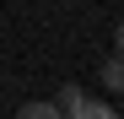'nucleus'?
I'll use <instances>...</instances> for the list:
<instances>
[{
    "label": "nucleus",
    "mask_w": 124,
    "mask_h": 119,
    "mask_svg": "<svg viewBox=\"0 0 124 119\" xmlns=\"http://www.w3.org/2000/svg\"><path fill=\"white\" fill-rule=\"evenodd\" d=\"M97 81L108 87V92H124V54H113V60H102V70H97Z\"/></svg>",
    "instance_id": "obj_2"
},
{
    "label": "nucleus",
    "mask_w": 124,
    "mask_h": 119,
    "mask_svg": "<svg viewBox=\"0 0 124 119\" xmlns=\"http://www.w3.org/2000/svg\"><path fill=\"white\" fill-rule=\"evenodd\" d=\"M113 54H124V22L113 27Z\"/></svg>",
    "instance_id": "obj_4"
},
{
    "label": "nucleus",
    "mask_w": 124,
    "mask_h": 119,
    "mask_svg": "<svg viewBox=\"0 0 124 119\" xmlns=\"http://www.w3.org/2000/svg\"><path fill=\"white\" fill-rule=\"evenodd\" d=\"M16 114H22V119H59V108H54V97H32V103H22Z\"/></svg>",
    "instance_id": "obj_3"
},
{
    "label": "nucleus",
    "mask_w": 124,
    "mask_h": 119,
    "mask_svg": "<svg viewBox=\"0 0 124 119\" xmlns=\"http://www.w3.org/2000/svg\"><path fill=\"white\" fill-rule=\"evenodd\" d=\"M54 108H59V119H86V92H81L76 81H65L59 97H54Z\"/></svg>",
    "instance_id": "obj_1"
}]
</instances>
